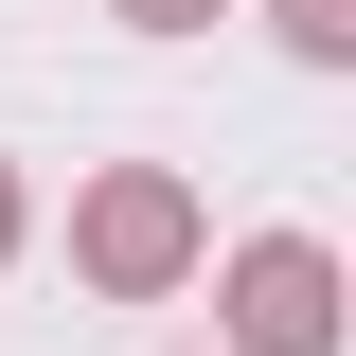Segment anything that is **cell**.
<instances>
[{"label":"cell","mask_w":356,"mask_h":356,"mask_svg":"<svg viewBox=\"0 0 356 356\" xmlns=\"http://www.w3.org/2000/svg\"><path fill=\"white\" fill-rule=\"evenodd\" d=\"M339 36H356V18H339V0H303V54H339Z\"/></svg>","instance_id":"obj_2"},{"label":"cell","mask_w":356,"mask_h":356,"mask_svg":"<svg viewBox=\"0 0 356 356\" xmlns=\"http://www.w3.org/2000/svg\"><path fill=\"white\" fill-rule=\"evenodd\" d=\"M250 339L267 356H321V250H250Z\"/></svg>","instance_id":"obj_1"}]
</instances>
